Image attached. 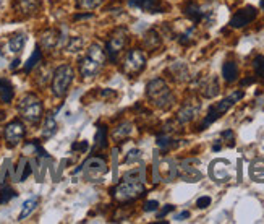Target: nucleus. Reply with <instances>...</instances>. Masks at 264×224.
<instances>
[{"mask_svg": "<svg viewBox=\"0 0 264 224\" xmlns=\"http://www.w3.org/2000/svg\"><path fill=\"white\" fill-rule=\"evenodd\" d=\"M222 77H224V80L227 83L237 82V78H238V65L233 60H227L222 65Z\"/></svg>", "mask_w": 264, "mask_h": 224, "instance_id": "aec40b11", "label": "nucleus"}, {"mask_svg": "<svg viewBox=\"0 0 264 224\" xmlns=\"http://www.w3.org/2000/svg\"><path fill=\"white\" fill-rule=\"evenodd\" d=\"M211 197H208V195H204V197H200L198 198V201H196V206L198 208H201V209H204V208H208L209 205H211Z\"/></svg>", "mask_w": 264, "mask_h": 224, "instance_id": "58836bf2", "label": "nucleus"}, {"mask_svg": "<svg viewBox=\"0 0 264 224\" xmlns=\"http://www.w3.org/2000/svg\"><path fill=\"white\" fill-rule=\"evenodd\" d=\"M104 4V0H76V7L81 10H96Z\"/></svg>", "mask_w": 264, "mask_h": 224, "instance_id": "473e14b6", "label": "nucleus"}, {"mask_svg": "<svg viewBox=\"0 0 264 224\" xmlns=\"http://www.w3.org/2000/svg\"><path fill=\"white\" fill-rule=\"evenodd\" d=\"M128 5L146 13H162L165 10V4L162 0H128Z\"/></svg>", "mask_w": 264, "mask_h": 224, "instance_id": "4468645a", "label": "nucleus"}, {"mask_svg": "<svg viewBox=\"0 0 264 224\" xmlns=\"http://www.w3.org/2000/svg\"><path fill=\"white\" fill-rule=\"evenodd\" d=\"M73 78H75V70L70 65H60L55 68L52 75V93L57 98H63L67 95Z\"/></svg>", "mask_w": 264, "mask_h": 224, "instance_id": "423d86ee", "label": "nucleus"}, {"mask_svg": "<svg viewBox=\"0 0 264 224\" xmlns=\"http://www.w3.org/2000/svg\"><path fill=\"white\" fill-rule=\"evenodd\" d=\"M200 91H201L203 98H208V99L217 96L219 95V82H217V78L216 77H208L206 80L201 82Z\"/></svg>", "mask_w": 264, "mask_h": 224, "instance_id": "f3484780", "label": "nucleus"}, {"mask_svg": "<svg viewBox=\"0 0 264 224\" xmlns=\"http://www.w3.org/2000/svg\"><path fill=\"white\" fill-rule=\"evenodd\" d=\"M25 133H26V128L23 125V122L20 120H12L10 124H7L4 128L5 141L10 148L17 146V144L25 138Z\"/></svg>", "mask_w": 264, "mask_h": 224, "instance_id": "9b49d317", "label": "nucleus"}, {"mask_svg": "<svg viewBox=\"0 0 264 224\" xmlns=\"http://www.w3.org/2000/svg\"><path fill=\"white\" fill-rule=\"evenodd\" d=\"M13 10L21 17H33L41 10V0H13Z\"/></svg>", "mask_w": 264, "mask_h": 224, "instance_id": "ddd939ff", "label": "nucleus"}, {"mask_svg": "<svg viewBox=\"0 0 264 224\" xmlns=\"http://www.w3.org/2000/svg\"><path fill=\"white\" fill-rule=\"evenodd\" d=\"M84 47V39L83 38H79V36H75V38H71L68 41V44H67V52L70 54H76L79 52Z\"/></svg>", "mask_w": 264, "mask_h": 224, "instance_id": "2f4dec72", "label": "nucleus"}, {"mask_svg": "<svg viewBox=\"0 0 264 224\" xmlns=\"http://www.w3.org/2000/svg\"><path fill=\"white\" fill-rule=\"evenodd\" d=\"M168 73L173 75L175 82H187L188 80V68L185 63H173L170 68H168Z\"/></svg>", "mask_w": 264, "mask_h": 224, "instance_id": "a878e982", "label": "nucleus"}, {"mask_svg": "<svg viewBox=\"0 0 264 224\" xmlns=\"http://www.w3.org/2000/svg\"><path fill=\"white\" fill-rule=\"evenodd\" d=\"M157 208H159V203L156 200H149V201H146L144 203V206H143V209L146 213H149V211H157Z\"/></svg>", "mask_w": 264, "mask_h": 224, "instance_id": "ea45409f", "label": "nucleus"}, {"mask_svg": "<svg viewBox=\"0 0 264 224\" xmlns=\"http://www.w3.org/2000/svg\"><path fill=\"white\" fill-rule=\"evenodd\" d=\"M13 96H15V91L12 83L7 80V78H0V101H2L4 104H10L13 101Z\"/></svg>", "mask_w": 264, "mask_h": 224, "instance_id": "4be33fe9", "label": "nucleus"}, {"mask_svg": "<svg viewBox=\"0 0 264 224\" xmlns=\"http://www.w3.org/2000/svg\"><path fill=\"white\" fill-rule=\"evenodd\" d=\"M107 148V127L99 125L96 133V144H94V151H102Z\"/></svg>", "mask_w": 264, "mask_h": 224, "instance_id": "c85d7f7f", "label": "nucleus"}, {"mask_svg": "<svg viewBox=\"0 0 264 224\" xmlns=\"http://www.w3.org/2000/svg\"><path fill=\"white\" fill-rule=\"evenodd\" d=\"M18 112L26 122L36 125V124H39L41 119H42L44 107H42V103H41V99L38 96L26 95V96L21 98V101H20Z\"/></svg>", "mask_w": 264, "mask_h": 224, "instance_id": "39448f33", "label": "nucleus"}, {"mask_svg": "<svg viewBox=\"0 0 264 224\" xmlns=\"http://www.w3.org/2000/svg\"><path fill=\"white\" fill-rule=\"evenodd\" d=\"M183 13H185L187 18L192 20L195 25L201 23L203 20H208V15H209V12H204L201 7L195 2H188L185 5V9H183Z\"/></svg>", "mask_w": 264, "mask_h": 224, "instance_id": "dca6fc26", "label": "nucleus"}, {"mask_svg": "<svg viewBox=\"0 0 264 224\" xmlns=\"http://www.w3.org/2000/svg\"><path fill=\"white\" fill-rule=\"evenodd\" d=\"M41 57H42V55H41V50H39V47H36V50L33 52V55L29 57L28 62H26V65H25V71H31V70L36 67V65L39 63Z\"/></svg>", "mask_w": 264, "mask_h": 224, "instance_id": "72a5a7b5", "label": "nucleus"}, {"mask_svg": "<svg viewBox=\"0 0 264 224\" xmlns=\"http://www.w3.org/2000/svg\"><path fill=\"white\" fill-rule=\"evenodd\" d=\"M73 150H75V151H86L87 150V141H81L78 144H73Z\"/></svg>", "mask_w": 264, "mask_h": 224, "instance_id": "79ce46f5", "label": "nucleus"}, {"mask_svg": "<svg viewBox=\"0 0 264 224\" xmlns=\"http://www.w3.org/2000/svg\"><path fill=\"white\" fill-rule=\"evenodd\" d=\"M106 59H107L106 50L99 44H91L86 50V55L78 63L79 75H81L84 80H93L102 70V67H104Z\"/></svg>", "mask_w": 264, "mask_h": 224, "instance_id": "f257e3e1", "label": "nucleus"}, {"mask_svg": "<svg viewBox=\"0 0 264 224\" xmlns=\"http://www.w3.org/2000/svg\"><path fill=\"white\" fill-rule=\"evenodd\" d=\"M187 218H190V211H182L179 214H175V219H177V221H183Z\"/></svg>", "mask_w": 264, "mask_h": 224, "instance_id": "37998d69", "label": "nucleus"}, {"mask_svg": "<svg viewBox=\"0 0 264 224\" xmlns=\"http://www.w3.org/2000/svg\"><path fill=\"white\" fill-rule=\"evenodd\" d=\"M209 176L214 182H229L233 176V168L229 160H214L209 166Z\"/></svg>", "mask_w": 264, "mask_h": 224, "instance_id": "9d476101", "label": "nucleus"}, {"mask_svg": "<svg viewBox=\"0 0 264 224\" xmlns=\"http://www.w3.org/2000/svg\"><path fill=\"white\" fill-rule=\"evenodd\" d=\"M36 206H38V198H29V200H26L25 203H23V208H21V213H20V219H25V218H28L29 214H31L34 209H36Z\"/></svg>", "mask_w": 264, "mask_h": 224, "instance_id": "7c9ffc66", "label": "nucleus"}, {"mask_svg": "<svg viewBox=\"0 0 264 224\" xmlns=\"http://www.w3.org/2000/svg\"><path fill=\"white\" fill-rule=\"evenodd\" d=\"M131 132H133V125H131L130 122H122L119 127H115L112 130V138L115 141H123L131 135Z\"/></svg>", "mask_w": 264, "mask_h": 224, "instance_id": "b1692460", "label": "nucleus"}, {"mask_svg": "<svg viewBox=\"0 0 264 224\" xmlns=\"http://www.w3.org/2000/svg\"><path fill=\"white\" fill-rule=\"evenodd\" d=\"M241 98H243V91H235L233 95L230 96H227L224 98L221 103H217L214 106H211L209 107V111H208V115L204 117V120L201 122V125H200V130H204L206 127H209L211 124H214V122L221 117L222 114H225L227 111L230 109V107L237 103V101H240Z\"/></svg>", "mask_w": 264, "mask_h": 224, "instance_id": "0eeeda50", "label": "nucleus"}, {"mask_svg": "<svg viewBox=\"0 0 264 224\" xmlns=\"http://www.w3.org/2000/svg\"><path fill=\"white\" fill-rule=\"evenodd\" d=\"M261 9L264 10V0H261Z\"/></svg>", "mask_w": 264, "mask_h": 224, "instance_id": "49530a36", "label": "nucleus"}, {"mask_svg": "<svg viewBox=\"0 0 264 224\" xmlns=\"http://www.w3.org/2000/svg\"><path fill=\"white\" fill-rule=\"evenodd\" d=\"M146 67V55L143 54V50L139 49H131L127 52L125 59H123L122 71L128 77H135L138 73H141Z\"/></svg>", "mask_w": 264, "mask_h": 224, "instance_id": "1a4fd4ad", "label": "nucleus"}, {"mask_svg": "<svg viewBox=\"0 0 264 224\" xmlns=\"http://www.w3.org/2000/svg\"><path fill=\"white\" fill-rule=\"evenodd\" d=\"M139 160H141V151H139L138 148H133L128 151V155L125 156V160H123V163L125 164H135L138 163Z\"/></svg>", "mask_w": 264, "mask_h": 224, "instance_id": "e433bc0d", "label": "nucleus"}, {"mask_svg": "<svg viewBox=\"0 0 264 224\" xmlns=\"http://www.w3.org/2000/svg\"><path fill=\"white\" fill-rule=\"evenodd\" d=\"M18 65H20V60H18V59H17V60H13V63H12V68H17Z\"/></svg>", "mask_w": 264, "mask_h": 224, "instance_id": "a18cd8bd", "label": "nucleus"}, {"mask_svg": "<svg viewBox=\"0 0 264 224\" xmlns=\"http://www.w3.org/2000/svg\"><path fill=\"white\" fill-rule=\"evenodd\" d=\"M198 114V106H193V104H185L179 111L177 114V120L180 124H188V122H192L195 119V115Z\"/></svg>", "mask_w": 264, "mask_h": 224, "instance_id": "5701e85b", "label": "nucleus"}, {"mask_svg": "<svg viewBox=\"0 0 264 224\" xmlns=\"http://www.w3.org/2000/svg\"><path fill=\"white\" fill-rule=\"evenodd\" d=\"M253 68H254V73L264 78V55H256L254 60H253Z\"/></svg>", "mask_w": 264, "mask_h": 224, "instance_id": "c9c22d12", "label": "nucleus"}, {"mask_svg": "<svg viewBox=\"0 0 264 224\" xmlns=\"http://www.w3.org/2000/svg\"><path fill=\"white\" fill-rule=\"evenodd\" d=\"M25 44H26V36L23 33H18V34L12 36L10 41H9L10 52H13V54L21 52V50H23V47H25Z\"/></svg>", "mask_w": 264, "mask_h": 224, "instance_id": "bb28decb", "label": "nucleus"}, {"mask_svg": "<svg viewBox=\"0 0 264 224\" xmlns=\"http://www.w3.org/2000/svg\"><path fill=\"white\" fill-rule=\"evenodd\" d=\"M55 132H57V122L54 119V114H49L42 125V136L44 138H50L52 135H55Z\"/></svg>", "mask_w": 264, "mask_h": 224, "instance_id": "cd10ccee", "label": "nucleus"}, {"mask_svg": "<svg viewBox=\"0 0 264 224\" xmlns=\"http://www.w3.org/2000/svg\"><path fill=\"white\" fill-rule=\"evenodd\" d=\"M157 146L164 151V153H167L168 150L170 148H173V146H177V141H175L173 138H170L167 133H164V135H159L157 136Z\"/></svg>", "mask_w": 264, "mask_h": 224, "instance_id": "c756f323", "label": "nucleus"}, {"mask_svg": "<svg viewBox=\"0 0 264 224\" xmlns=\"http://www.w3.org/2000/svg\"><path fill=\"white\" fill-rule=\"evenodd\" d=\"M146 95L151 103L159 109H168L175 103V96L162 78H154L146 86Z\"/></svg>", "mask_w": 264, "mask_h": 224, "instance_id": "f03ea898", "label": "nucleus"}, {"mask_svg": "<svg viewBox=\"0 0 264 224\" xmlns=\"http://www.w3.org/2000/svg\"><path fill=\"white\" fill-rule=\"evenodd\" d=\"M250 177L258 184H264V160H254L250 164Z\"/></svg>", "mask_w": 264, "mask_h": 224, "instance_id": "393cba45", "label": "nucleus"}, {"mask_svg": "<svg viewBox=\"0 0 264 224\" xmlns=\"http://www.w3.org/2000/svg\"><path fill=\"white\" fill-rule=\"evenodd\" d=\"M107 171L109 168H107V163L104 158L93 156L83 164L84 179L90 180V182H102V179L107 174Z\"/></svg>", "mask_w": 264, "mask_h": 224, "instance_id": "6e6552de", "label": "nucleus"}, {"mask_svg": "<svg viewBox=\"0 0 264 224\" xmlns=\"http://www.w3.org/2000/svg\"><path fill=\"white\" fill-rule=\"evenodd\" d=\"M128 41H130V33L127 28L120 26V28H115L112 31L111 38L107 41V46H106V54L112 63L119 62V57L128 46Z\"/></svg>", "mask_w": 264, "mask_h": 224, "instance_id": "20e7f679", "label": "nucleus"}, {"mask_svg": "<svg viewBox=\"0 0 264 224\" xmlns=\"http://www.w3.org/2000/svg\"><path fill=\"white\" fill-rule=\"evenodd\" d=\"M173 205H165V208H162V209H160V211L157 213V218L160 219V218H164V216L165 214H168V213H170V211H173Z\"/></svg>", "mask_w": 264, "mask_h": 224, "instance_id": "a19ab883", "label": "nucleus"}, {"mask_svg": "<svg viewBox=\"0 0 264 224\" xmlns=\"http://www.w3.org/2000/svg\"><path fill=\"white\" fill-rule=\"evenodd\" d=\"M160 174H162L165 182H172L175 177H179V168L175 166L173 161L165 160L160 163Z\"/></svg>", "mask_w": 264, "mask_h": 224, "instance_id": "6ab92c4d", "label": "nucleus"}, {"mask_svg": "<svg viewBox=\"0 0 264 224\" xmlns=\"http://www.w3.org/2000/svg\"><path fill=\"white\" fill-rule=\"evenodd\" d=\"M160 44H162V39H160V36L156 30H148L144 33L143 36V46L148 49V50H156L160 47Z\"/></svg>", "mask_w": 264, "mask_h": 224, "instance_id": "a211bd4d", "label": "nucleus"}, {"mask_svg": "<svg viewBox=\"0 0 264 224\" xmlns=\"http://www.w3.org/2000/svg\"><path fill=\"white\" fill-rule=\"evenodd\" d=\"M179 177L182 180H185V182H200L203 179V172L198 169V168H193V166H188V161L183 163L180 168H179Z\"/></svg>", "mask_w": 264, "mask_h": 224, "instance_id": "2eb2a0df", "label": "nucleus"}, {"mask_svg": "<svg viewBox=\"0 0 264 224\" xmlns=\"http://www.w3.org/2000/svg\"><path fill=\"white\" fill-rule=\"evenodd\" d=\"M13 197H17V193H15L10 187H5L4 192L0 193V203H7V201L12 200Z\"/></svg>", "mask_w": 264, "mask_h": 224, "instance_id": "4c0bfd02", "label": "nucleus"}, {"mask_svg": "<svg viewBox=\"0 0 264 224\" xmlns=\"http://www.w3.org/2000/svg\"><path fill=\"white\" fill-rule=\"evenodd\" d=\"M58 38H60V34H58V31H55V30H47L46 33H42V36H41L42 49H46V50L54 49L58 44Z\"/></svg>", "mask_w": 264, "mask_h": 224, "instance_id": "412c9836", "label": "nucleus"}, {"mask_svg": "<svg viewBox=\"0 0 264 224\" xmlns=\"http://www.w3.org/2000/svg\"><path fill=\"white\" fill-rule=\"evenodd\" d=\"M195 41V28H190V30H187L183 34L179 36V42L182 46H190L193 44Z\"/></svg>", "mask_w": 264, "mask_h": 224, "instance_id": "f704fd0d", "label": "nucleus"}, {"mask_svg": "<svg viewBox=\"0 0 264 224\" xmlns=\"http://www.w3.org/2000/svg\"><path fill=\"white\" fill-rule=\"evenodd\" d=\"M144 192H146V189H144L141 180L123 176V180L114 187V189L111 190V195L117 201H120V203H130V201L143 197Z\"/></svg>", "mask_w": 264, "mask_h": 224, "instance_id": "7ed1b4c3", "label": "nucleus"}, {"mask_svg": "<svg viewBox=\"0 0 264 224\" xmlns=\"http://www.w3.org/2000/svg\"><path fill=\"white\" fill-rule=\"evenodd\" d=\"M253 82H254V78H246V80L241 82V85H243V86H248V85H251Z\"/></svg>", "mask_w": 264, "mask_h": 224, "instance_id": "c03bdc74", "label": "nucleus"}, {"mask_svg": "<svg viewBox=\"0 0 264 224\" xmlns=\"http://www.w3.org/2000/svg\"><path fill=\"white\" fill-rule=\"evenodd\" d=\"M256 17H258V10H256L254 7H251V5L243 7V9L235 12V15L232 17L230 26L235 28V30H238V28H245L246 25H250Z\"/></svg>", "mask_w": 264, "mask_h": 224, "instance_id": "f8f14e48", "label": "nucleus"}]
</instances>
